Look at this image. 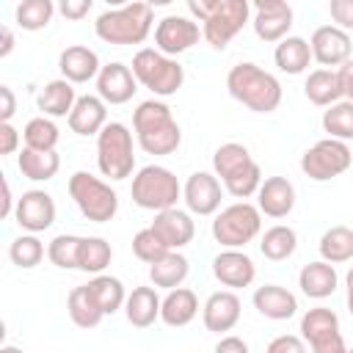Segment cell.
Listing matches in <instances>:
<instances>
[{
  "label": "cell",
  "instance_id": "obj_37",
  "mask_svg": "<svg viewBox=\"0 0 353 353\" xmlns=\"http://www.w3.org/2000/svg\"><path fill=\"white\" fill-rule=\"evenodd\" d=\"M88 290L94 295V301L99 303V309L105 314H116L119 309H124V301H127V290L121 284V279L116 276H108V273H99L88 281Z\"/></svg>",
  "mask_w": 353,
  "mask_h": 353
},
{
  "label": "cell",
  "instance_id": "obj_18",
  "mask_svg": "<svg viewBox=\"0 0 353 353\" xmlns=\"http://www.w3.org/2000/svg\"><path fill=\"white\" fill-rule=\"evenodd\" d=\"M94 83H97V97L105 105H124L138 91V80H135L132 69L127 63H121V61L102 63V69H99Z\"/></svg>",
  "mask_w": 353,
  "mask_h": 353
},
{
  "label": "cell",
  "instance_id": "obj_35",
  "mask_svg": "<svg viewBox=\"0 0 353 353\" xmlns=\"http://www.w3.org/2000/svg\"><path fill=\"white\" fill-rule=\"evenodd\" d=\"M295 248H298V234H295V229L287 226V223H276V226L265 229L262 237H259V251H262V256L270 259V262H284V259H290V256L295 254Z\"/></svg>",
  "mask_w": 353,
  "mask_h": 353
},
{
  "label": "cell",
  "instance_id": "obj_1",
  "mask_svg": "<svg viewBox=\"0 0 353 353\" xmlns=\"http://www.w3.org/2000/svg\"><path fill=\"white\" fill-rule=\"evenodd\" d=\"M190 19L201 22V36L212 50L229 47V41L248 25V0H188Z\"/></svg>",
  "mask_w": 353,
  "mask_h": 353
},
{
  "label": "cell",
  "instance_id": "obj_12",
  "mask_svg": "<svg viewBox=\"0 0 353 353\" xmlns=\"http://www.w3.org/2000/svg\"><path fill=\"white\" fill-rule=\"evenodd\" d=\"M301 339L312 353H347L339 317L328 306H312L301 314Z\"/></svg>",
  "mask_w": 353,
  "mask_h": 353
},
{
  "label": "cell",
  "instance_id": "obj_30",
  "mask_svg": "<svg viewBox=\"0 0 353 353\" xmlns=\"http://www.w3.org/2000/svg\"><path fill=\"white\" fill-rule=\"evenodd\" d=\"M303 94L317 108H331V105L345 99L339 77H336V69H314V72H309L306 83H303Z\"/></svg>",
  "mask_w": 353,
  "mask_h": 353
},
{
  "label": "cell",
  "instance_id": "obj_5",
  "mask_svg": "<svg viewBox=\"0 0 353 353\" xmlns=\"http://www.w3.org/2000/svg\"><path fill=\"white\" fill-rule=\"evenodd\" d=\"M154 11L149 3H127L119 8H105L94 19V33L105 44L127 47V44H143L152 33Z\"/></svg>",
  "mask_w": 353,
  "mask_h": 353
},
{
  "label": "cell",
  "instance_id": "obj_42",
  "mask_svg": "<svg viewBox=\"0 0 353 353\" xmlns=\"http://www.w3.org/2000/svg\"><path fill=\"white\" fill-rule=\"evenodd\" d=\"M44 254L47 251H44V243L39 240V234H28V232H22L19 237H14L11 245H8V259L17 268H22V270L36 268L44 259Z\"/></svg>",
  "mask_w": 353,
  "mask_h": 353
},
{
  "label": "cell",
  "instance_id": "obj_48",
  "mask_svg": "<svg viewBox=\"0 0 353 353\" xmlns=\"http://www.w3.org/2000/svg\"><path fill=\"white\" fill-rule=\"evenodd\" d=\"M91 0H63V3H58V11L66 17V19H72V22H77V19H83V17H88V11H91Z\"/></svg>",
  "mask_w": 353,
  "mask_h": 353
},
{
  "label": "cell",
  "instance_id": "obj_36",
  "mask_svg": "<svg viewBox=\"0 0 353 353\" xmlns=\"http://www.w3.org/2000/svg\"><path fill=\"white\" fill-rule=\"evenodd\" d=\"M320 259L331 262V265H342L353 259V229L350 226H331L323 232L320 243H317Z\"/></svg>",
  "mask_w": 353,
  "mask_h": 353
},
{
  "label": "cell",
  "instance_id": "obj_3",
  "mask_svg": "<svg viewBox=\"0 0 353 353\" xmlns=\"http://www.w3.org/2000/svg\"><path fill=\"white\" fill-rule=\"evenodd\" d=\"M226 91L232 99H237L240 105H245L254 113H273L281 105V83L276 74L265 72L262 66L243 61L234 63L226 74Z\"/></svg>",
  "mask_w": 353,
  "mask_h": 353
},
{
  "label": "cell",
  "instance_id": "obj_40",
  "mask_svg": "<svg viewBox=\"0 0 353 353\" xmlns=\"http://www.w3.org/2000/svg\"><path fill=\"white\" fill-rule=\"evenodd\" d=\"M58 138H61L58 124H55L52 119H47V116L30 119V121L25 124V130H22L25 146H28V149H36V152H55Z\"/></svg>",
  "mask_w": 353,
  "mask_h": 353
},
{
  "label": "cell",
  "instance_id": "obj_22",
  "mask_svg": "<svg viewBox=\"0 0 353 353\" xmlns=\"http://www.w3.org/2000/svg\"><path fill=\"white\" fill-rule=\"evenodd\" d=\"M295 185L287 176H268L256 190V207L268 218H287L295 210Z\"/></svg>",
  "mask_w": 353,
  "mask_h": 353
},
{
  "label": "cell",
  "instance_id": "obj_39",
  "mask_svg": "<svg viewBox=\"0 0 353 353\" xmlns=\"http://www.w3.org/2000/svg\"><path fill=\"white\" fill-rule=\"evenodd\" d=\"M55 11H58V6L52 0H22L14 11V19L22 30L33 33V30H44L52 22Z\"/></svg>",
  "mask_w": 353,
  "mask_h": 353
},
{
  "label": "cell",
  "instance_id": "obj_34",
  "mask_svg": "<svg viewBox=\"0 0 353 353\" xmlns=\"http://www.w3.org/2000/svg\"><path fill=\"white\" fill-rule=\"evenodd\" d=\"M66 312H69V320L77 328H97L102 323V317H105V312L94 301L88 284H80V287L69 290V295H66Z\"/></svg>",
  "mask_w": 353,
  "mask_h": 353
},
{
  "label": "cell",
  "instance_id": "obj_51",
  "mask_svg": "<svg viewBox=\"0 0 353 353\" xmlns=\"http://www.w3.org/2000/svg\"><path fill=\"white\" fill-rule=\"evenodd\" d=\"M0 99H3V105H0V124H3V121H11L14 119V113H17V97H14V91L8 85H0Z\"/></svg>",
  "mask_w": 353,
  "mask_h": 353
},
{
  "label": "cell",
  "instance_id": "obj_4",
  "mask_svg": "<svg viewBox=\"0 0 353 353\" xmlns=\"http://www.w3.org/2000/svg\"><path fill=\"white\" fill-rule=\"evenodd\" d=\"M212 174L221 179L223 190L240 201L256 196L259 185H262V168L259 163L251 157L248 146L243 143H221L212 152Z\"/></svg>",
  "mask_w": 353,
  "mask_h": 353
},
{
  "label": "cell",
  "instance_id": "obj_32",
  "mask_svg": "<svg viewBox=\"0 0 353 353\" xmlns=\"http://www.w3.org/2000/svg\"><path fill=\"white\" fill-rule=\"evenodd\" d=\"M17 168L30 182H50L61 168V157L58 152H36L22 146V152L17 154Z\"/></svg>",
  "mask_w": 353,
  "mask_h": 353
},
{
  "label": "cell",
  "instance_id": "obj_19",
  "mask_svg": "<svg viewBox=\"0 0 353 353\" xmlns=\"http://www.w3.org/2000/svg\"><path fill=\"white\" fill-rule=\"evenodd\" d=\"M212 276L226 290H243L251 287L256 279V265L243 248H223L212 256Z\"/></svg>",
  "mask_w": 353,
  "mask_h": 353
},
{
  "label": "cell",
  "instance_id": "obj_53",
  "mask_svg": "<svg viewBox=\"0 0 353 353\" xmlns=\"http://www.w3.org/2000/svg\"><path fill=\"white\" fill-rule=\"evenodd\" d=\"M11 50H14V33L8 25H3L0 28V58H8Z\"/></svg>",
  "mask_w": 353,
  "mask_h": 353
},
{
  "label": "cell",
  "instance_id": "obj_46",
  "mask_svg": "<svg viewBox=\"0 0 353 353\" xmlns=\"http://www.w3.org/2000/svg\"><path fill=\"white\" fill-rule=\"evenodd\" d=\"M265 353H306V342L295 334H279L268 342Z\"/></svg>",
  "mask_w": 353,
  "mask_h": 353
},
{
  "label": "cell",
  "instance_id": "obj_45",
  "mask_svg": "<svg viewBox=\"0 0 353 353\" xmlns=\"http://www.w3.org/2000/svg\"><path fill=\"white\" fill-rule=\"evenodd\" d=\"M328 14L339 30H345V33L353 30V0H331Z\"/></svg>",
  "mask_w": 353,
  "mask_h": 353
},
{
  "label": "cell",
  "instance_id": "obj_41",
  "mask_svg": "<svg viewBox=\"0 0 353 353\" xmlns=\"http://www.w3.org/2000/svg\"><path fill=\"white\" fill-rule=\"evenodd\" d=\"M323 130L328 132V138L334 141H353V102L342 99L331 108L323 110Z\"/></svg>",
  "mask_w": 353,
  "mask_h": 353
},
{
  "label": "cell",
  "instance_id": "obj_23",
  "mask_svg": "<svg viewBox=\"0 0 353 353\" xmlns=\"http://www.w3.org/2000/svg\"><path fill=\"white\" fill-rule=\"evenodd\" d=\"M58 69H61V77L69 80L72 85H80V83H88V80H97L102 63H99V55L85 47V44H72L66 47L61 55H58Z\"/></svg>",
  "mask_w": 353,
  "mask_h": 353
},
{
  "label": "cell",
  "instance_id": "obj_14",
  "mask_svg": "<svg viewBox=\"0 0 353 353\" xmlns=\"http://www.w3.org/2000/svg\"><path fill=\"white\" fill-rule=\"evenodd\" d=\"M251 28L259 41L279 44L281 39L290 36L292 28V6L284 0H256L254 3V17Z\"/></svg>",
  "mask_w": 353,
  "mask_h": 353
},
{
  "label": "cell",
  "instance_id": "obj_29",
  "mask_svg": "<svg viewBox=\"0 0 353 353\" xmlns=\"http://www.w3.org/2000/svg\"><path fill=\"white\" fill-rule=\"evenodd\" d=\"M74 102H77L74 85L69 80H63V77L44 83V88L36 97V105H39L41 116H47V119H63V116L69 119Z\"/></svg>",
  "mask_w": 353,
  "mask_h": 353
},
{
  "label": "cell",
  "instance_id": "obj_20",
  "mask_svg": "<svg viewBox=\"0 0 353 353\" xmlns=\"http://www.w3.org/2000/svg\"><path fill=\"white\" fill-rule=\"evenodd\" d=\"M240 314H243V301L237 298L234 290H218L201 306V323L212 334L232 331L240 323Z\"/></svg>",
  "mask_w": 353,
  "mask_h": 353
},
{
  "label": "cell",
  "instance_id": "obj_8",
  "mask_svg": "<svg viewBox=\"0 0 353 353\" xmlns=\"http://www.w3.org/2000/svg\"><path fill=\"white\" fill-rule=\"evenodd\" d=\"M74 207L91 223H108L119 212V193L88 171H74L66 185Z\"/></svg>",
  "mask_w": 353,
  "mask_h": 353
},
{
  "label": "cell",
  "instance_id": "obj_55",
  "mask_svg": "<svg viewBox=\"0 0 353 353\" xmlns=\"http://www.w3.org/2000/svg\"><path fill=\"white\" fill-rule=\"evenodd\" d=\"M0 353H25L22 347H17V345H3L0 347Z\"/></svg>",
  "mask_w": 353,
  "mask_h": 353
},
{
  "label": "cell",
  "instance_id": "obj_52",
  "mask_svg": "<svg viewBox=\"0 0 353 353\" xmlns=\"http://www.w3.org/2000/svg\"><path fill=\"white\" fill-rule=\"evenodd\" d=\"M14 210H17V199H14V193H11L8 179H3V210H0V215H3V218H14Z\"/></svg>",
  "mask_w": 353,
  "mask_h": 353
},
{
  "label": "cell",
  "instance_id": "obj_9",
  "mask_svg": "<svg viewBox=\"0 0 353 353\" xmlns=\"http://www.w3.org/2000/svg\"><path fill=\"white\" fill-rule=\"evenodd\" d=\"M210 232L221 248H245L262 232V212L251 201H234L215 212Z\"/></svg>",
  "mask_w": 353,
  "mask_h": 353
},
{
  "label": "cell",
  "instance_id": "obj_21",
  "mask_svg": "<svg viewBox=\"0 0 353 353\" xmlns=\"http://www.w3.org/2000/svg\"><path fill=\"white\" fill-rule=\"evenodd\" d=\"M152 229H154V234L168 245V251H179V248H185V245L193 240V234H196L193 215H190L188 210H179V207L154 212Z\"/></svg>",
  "mask_w": 353,
  "mask_h": 353
},
{
  "label": "cell",
  "instance_id": "obj_49",
  "mask_svg": "<svg viewBox=\"0 0 353 353\" xmlns=\"http://www.w3.org/2000/svg\"><path fill=\"white\" fill-rule=\"evenodd\" d=\"M212 353H251V347H248V342H245L243 336L223 334V336L218 339V345H215Z\"/></svg>",
  "mask_w": 353,
  "mask_h": 353
},
{
  "label": "cell",
  "instance_id": "obj_50",
  "mask_svg": "<svg viewBox=\"0 0 353 353\" xmlns=\"http://www.w3.org/2000/svg\"><path fill=\"white\" fill-rule=\"evenodd\" d=\"M336 77H339V85H342V97L347 102H353V58L345 61L339 69H336Z\"/></svg>",
  "mask_w": 353,
  "mask_h": 353
},
{
  "label": "cell",
  "instance_id": "obj_28",
  "mask_svg": "<svg viewBox=\"0 0 353 353\" xmlns=\"http://www.w3.org/2000/svg\"><path fill=\"white\" fill-rule=\"evenodd\" d=\"M199 298L190 287H176V290H168L165 298H163V306H160V320L168 325V328H185L188 323L196 320L199 314Z\"/></svg>",
  "mask_w": 353,
  "mask_h": 353
},
{
  "label": "cell",
  "instance_id": "obj_7",
  "mask_svg": "<svg viewBox=\"0 0 353 353\" xmlns=\"http://www.w3.org/2000/svg\"><path fill=\"white\" fill-rule=\"evenodd\" d=\"M138 85L149 88L157 97H174L182 83H185V69L176 58H168L163 55L160 50L154 47H141L135 55H132V63H130Z\"/></svg>",
  "mask_w": 353,
  "mask_h": 353
},
{
  "label": "cell",
  "instance_id": "obj_47",
  "mask_svg": "<svg viewBox=\"0 0 353 353\" xmlns=\"http://www.w3.org/2000/svg\"><path fill=\"white\" fill-rule=\"evenodd\" d=\"M19 141H22L19 130L11 121H3L0 124V154H14L19 149Z\"/></svg>",
  "mask_w": 353,
  "mask_h": 353
},
{
  "label": "cell",
  "instance_id": "obj_26",
  "mask_svg": "<svg viewBox=\"0 0 353 353\" xmlns=\"http://www.w3.org/2000/svg\"><path fill=\"white\" fill-rule=\"evenodd\" d=\"M298 287L306 298L312 301H325L336 292L339 287V276H336V268L331 262H323V259H314L309 265L301 268L298 273Z\"/></svg>",
  "mask_w": 353,
  "mask_h": 353
},
{
  "label": "cell",
  "instance_id": "obj_6",
  "mask_svg": "<svg viewBox=\"0 0 353 353\" xmlns=\"http://www.w3.org/2000/svg\"><path fill=\"white\" fill-rule=\"evenodd\" d=\"M130 196H132L135 207L163 212V210L176 207V201L182 199V185L171 168L152 163V165H143L132 174Z\"/></svg>",
  "mask_w": 353,
  "mask_h": 353
},
{
  "label": "cell",
  "instance_id": "obj_11",
  "mask_svg": "<svg viewBox=\"0 0 353 353\" xmlns=\"http://www.w3.org/2000/svg\"><path fill=\"white\" fill-rule=\"evenodd\" d=\"M350 165H353L350 146L345 141H334V138H323L301 154V171L312 182H328V179L345 174Z\"/></svg>",
  "mask_w": 353,
  "mask_h": 353
},
{
  "label": "cell",
  "instance_id": "obj_44",
  "mask_svg": "<svg viewBox=\"0 0 353 353\" xmlns=\"http://www.w3.org/2000/svg\"><path fill=\"white\" fill-rule=\"evenodd\" d=\"M132 254H135L141 262L154 265L157 259H163V256L168 254V245L154 234L152 226H146V229L135 232V237H132Z\"/></svg>",
  "mask_w": 353,
  "mask_h": 353
},
{
  "label": "cell",
  "instance_id": "obj_24",
  "mask_svg": "<svg viewBox=\"0 0 353 353\" xmlns=\"http://www.w3.org/2000/svg\"><path fill=\"white\" fill-rule=\"evenodd\" d=\"M66 121L74 135H83V138L99 135L108 127V105L97 94H83V97H77Z\"/></svg>",
  "mask_w": 353,
  "mask_h": 353
},
{
  "label": "cell",
  "instance_id": "obj_54",
  "mask_svg": "<svg viewBox=\"0 0 353 353\" xmlns=\"http://www.w3.org/2000/svg\"><path fill=\"white\" fill-rule=\"evenodd\" d=\"M345 303H347V312L353 317V265H350V270L345 276Z\"/></svg>",
  "mask_w": 353,
  "mask_h": 353
},
{
  "label": "cell",
  "instance_id": "obj_38",
  "mask_svg": "<svg viewBox=\"0 0 353 353\" xmlns=\"http://www.w3.org/2000/svg\"><path fill=\"white\" fill-rule=\"evenodd\" d=\"M110 259H113V248H110V243L105 237H97V234L83 237L80 254H77V270L91 273V276H99V273H105V268L110 265Z\"/></svg>",
  "mask_w": 353,
  "mask_h": 353
},
{
  "label": "cell",
  "instance_id": "obj_17",
  "mask_svg": "<svg viewBox=\"0 0 353 353\" xmlns=\"http://www.w3.org/2000/svg\"><path fill=\"white\" fill-rule=\"evenodd\" d=\"M223 185L210 171H193L182 185V201L190 215H215L221 210Z\"/></svg>",
  "mask_w": 353,
  "mask_h": 353
},
{
  "label": "cell",
  "instance_id": "obj_31",
  "mask_svg": "<svg viewBox=\"0 0 353 353\" xmlns=\"http://www.w3.org/2000/svg\"><path fill=\"white\" fill-rule=\"evenodd\" d=\"M273 61L284 74H303L312 63V47L303 36H287L276 44Z\"/></svg>",
  "mask_w": 353,
  "mask_h": 353
},
{
  "label": "cell",
  "instance_id": "obj_27",
  "mask_svg": "<svg viewBox=\"0 0 353 353\" xmlns=\"http://www.w3.org/2000/svg\"><path fill=\"white\" fill-rule=\"evenodd\" d=\"M163 298L157 295V287H132L124 301V317L135 328H149L160 320Z\"/></svg>",
  "mask_w": 353,
  "mask_h": 353
},
{
  "label": "cell",
  "instance_id": "obj_2",
  "mask_svg": "<svg viewBox=\"0 0 353 353\" xmlns=\"http://www.w3.org/2000/svg\"><path fill=\"white\" fill-rule=\"evenodd\" d=\"M132 130H135V141L146 154L163 157V154H174L182 143V127L176 124L171 108L163 99H143L135 110H132Z\"/></svg>",
  "mask_w": 353,
  "mask_h": 353
},
{
  "label": "cell",
  "instance_id": "obj_16",
  "mask_svg": "<svg viewBox=\"0 0 353 353\" xmlns=\"http://www.w3.org/2000/svg\"><path fill=\"white\" fill-rule=\"evenodd\" d=\"M309 47H312V61L320 63V69H339L345 61L353 58V41H350V33L339 30L336 25H320L314 28L312 39H309Z\"/></svg>",
  "mask_w": 353,
  "mask_h": 353
},
{
  "label": "cell",
  "instance_id": "obj_33",
  "mask_svg": "<svg viewBox=\"0 0 353 353\" xmlns=\"http://www.w3.org/2000/svg\"><path fill=\"white\" fill-rule=\"evenodd\" d=\"M188 273H190V262L179 251H168L163 259H157L154 265H149L152 284L160 287V290H165V292L182 287V281L188 279Z\"/></svg>",
  "mask_w": 353,
  "mask_h": 353
},
{
  "label": "cell",
  "instance_id": "obj_43",
  "mask_svg": "<svg viewBox=\"0 0 353 353\" xmlns=\"http://www.w3.org/2000/svg\"><path fill=\"white\" fill-rule=\"evenodd\" d=\"M80 243H83V237H77V234H55L47 243V259L61 270H77Z\"/></svg>",
  "mask_w": 353,
  "mask_h": 353
},
{
  "label": "cell",
  "instance_id": "obj_56",
  "mask_svg": "<svg viewBox=\"0 0 353 353\" xmlns=\"http://www.w3.org/2000/svg\"><path fill=\"white\" fill-rule=\"evenodd\" d=\"M347 353H353V347H347Z\"/></svg>",
  "mask_w": 353,
  "mask_h": 353
},
{
  "label": "cell",
  "instance_id": "obj_13",
  "mask_svg": "<svg viewBox=\"0 0 353 353\" xmlns=\"http://www.w3.org/2000/svg\"><path fill=\"white\" fill-rule=\"evenodd\" d=\"M199 39H204L199 22L182 14H168L154 25V50H160L168 58L188 52L199 44Z\"/></svg>",
  "mask_w": 353,
  "mask_h": 353
},
{
  "label": "cell",
  "instance_id": "obj_10",
  "mask_svg": "<svg viewBox=\"0 0 353 353\" xmlns=\"http://www.w3.org/2000/svg\"><path fill=\"white\" fill-rule=\"evenodd\" d=\"M97 165L102 176L119 182L132 176L135 171V149H132V132L121 121H108V127L97 135Z\"/></svg>",
  "mask_w": 353,
  "mask_h": 353
},
{
  "label": "cell",
  "instance_id": "obj_15",
  "mask_svg": "<svg viewBox=\"0 0 353 353\" xmlns=\"http://www.w3.org/2000/svg\"><path fill=\"white\" fill-rule=\"evenodd\" d=\"M55 199L47 190H25L17 199V210H14V221L19 223L22 232L28 234H41L55 223Z\"/></svg>",
  "mask_w": 353,
  "mask_h": 353
},
{
  "label": "cell",
  "instance_id": "obj_25",
  "mask_svg": "<svg viewBox=\"0 0 353 353\" xmlns=\"http://www.w3.org/2000/svg\"><path fill=\"white\" fill-rule=\"evenodd\" d=\"M254 309L268 320H290L298 314V298L281 284H262L251 295Z\"/></svg>",
  "mask_w": 353,
  "mask_h": 353
}]
</instances>
